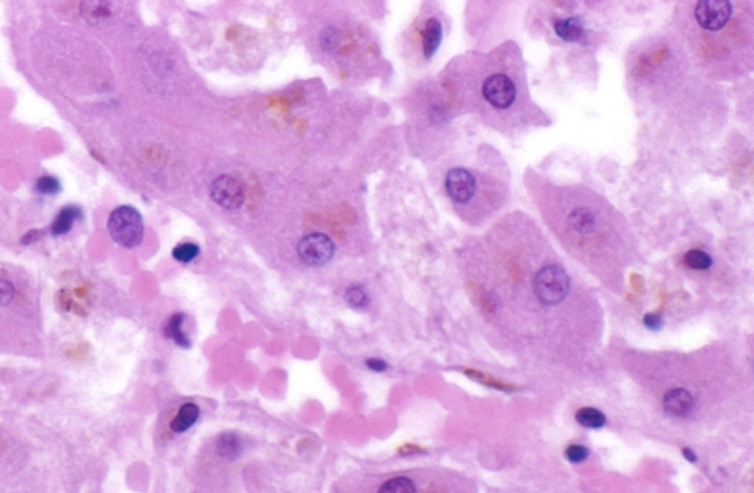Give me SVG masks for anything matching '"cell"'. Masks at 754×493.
Segmentation results:
<instances>
[{"mask_svg": "<svg viewBox=\"0 0 754 493\" xmlns=\"http://www.w3.org/2000/svg\"><path fill=\"white\" fill-rule=\"evenodd\" d=\"M644 324L647 329L657 331L663 327V318L657 316V314H647V316L644 317Z\"/></svg>", "mask_w": 754, "mask_h": 493, "instance_id": "obj_24", "label": "cell"}, {"mask_svg": "<svg viewBox=\"0 0 754 493\" xmlns=\"http://www.w3.org/2000/svg\"><path fill=\"white\" fill-rule=\"evenodd\" d=\"M588 449L583 445H570L566 449V457H568L570 463H582V461L588 458Z\"/></svg>", "mask_w": 754, "mask_h": 493, "instance_id": "obj_23", "label": "cell"}, {"mask_svg": "<svg viewBox=\"0 0 754 493\" xmlns=\"http://www.w3.org/2000/svg\"><path fill=\"white\" fill-rule=\"evenodd\" d=\"M15 287L10 281L0 278V307H8L14 300Z\"/></svg>", "mask_w": 754, "mask_h": 493, "instance_id": "obj_22", "label": "cell"}, {"mask_svg": "<svg viewBox=\"0 0 754 493\" xmlns=\"http://www.w3.org/2000/svg\"><path fill=\"white\" fill-rule=\"evenodd\" d=\"M108 233L114 243L124 249L138 248L144 234L143 217L134 206L121 205L115 208L108 218Z\"/></svg>", "mask_w": 754, "mask_h": 493, "instance_id": "obj_1", "label": "cell"}, {"mask_svg": "<svg viewBox=\"0 0 754 493\" xmlns=\"http://www.w3.org/2000/svg\"><path fill=\"white\" fill-rule=\"evenodd\" d=\"M211 197L214 202L226 209H237L244 205V186L232 175H222L211 184Z\"/></svg>", "mask_w": 754, "mask_h": 493, "instance_id": "obj_6", "label": "cell"}, {"mask_svg": "<svg viewBox=\"0 0 754 493\" xmlns=\"http://www.w3.org/2000/svg\"><path fill=\"white\" fill-rule=\"evenodd\" d=\"M217 454L224 459H236L242 454V440L235 433H223L217 439Z\"/></svg>", "mask_w": 754, "mask_h": 493, "instance_id": "obj_14", "label": "cell"}, {"mask_svg": "<svg viewBox=\"0 0 754 493\" xmlns=\"http://www.w3.org/2000/svg\"><path fill=\"white\" fill-rule=\"evenodd\" d=\"M199 415H201V408H199L195 402H186L179 408V413L175 414L173 421L170 423L171 432L180 435L187 432L188 428H192L195 423L197 421Z\"/></svg>", "mask_w": 754, "mask_h": 493, "instance_id": "obj_12", "label": "cell"}, {"mask_svg": "<svg viewBox=\"0 0 754 493\" xmlns=\"http://www.w3.org/2000/svg\"><path fill=\"white\" fill-rule=\"evenodd\" d=\"M345 300L354 309H365L369 307V295L360 285H352L345 293Z\"/></svg>", "mask_w": 754, "mask_h": 493, "instance_id": "obj_18", "label": "cell"}, {"mask_svg": "<svg viewBox=\"0 0 754 493\" xmlns=\"http://www.w3.org/2000/svg\"><path fill=\"white\" fill-rule=\"evenodd\" d=\"M41 237H43V230H30V232L25 233L23 236V239H21V245H24V246L33 245V243L39 242Z\"/></svg>", "mask_w": 754, "mask_h": 493, "instance_id": "obj_25", "label": "cell"}, {"mask_svg": "<svg viewBox=\"0 0 754 493\" xmlns=\"http://www.w3.org/2000/svg\"><path fill=\"white\" fill-rule=\"evenodd\" d=\"M377 493H416V485L408 477H394L385 481Z\"/></svg>", "mask_w": 754, "mask_h": 493, "instance_id": "obj_17", "label": "cell"}, {"mask_svg": "<svg viewBox=\"0 0 754 493\" xmlns=\"http://www.w3.org/2000/svg\"><path fill=\"white\" fill-rule=\"evenodd\" d=\"M365 364H367L369 370H371L374 373H385L387 369H389L387 362L380 360V358H370V360L365 361Z\"/></svg>", "mask_w": 754, "mask_h": 493, "instance_id": "obj_26", "label": "cell"}, {"mask_svg": "<svg viewBox=\"0 0 754 493\" xmlns=\"http://www.w3.org/2000/svg\"><path fill=\"white\" fill-rule=\"evenodd\" d=\"M568 223L574 233H586L594 227L595 215L592 211H590V209L579 208L570 212Z\"/></svg>", "mask_w": 754, "mask_h": 493, "instance_id": "obj_15", "label": "cell"}, {"mask_svg": "<svg viewBox=\"0 0 754 493\" xmlns=\"http://www.w3.org/2000/svg\"><path fill=\"white\" fill-rule=\"evenodd\" d=\"M685 262H687V265L689 268H693V270H709L711 267V264H713V261H711L710 255L706 254V252H703V250H698V249L688 250L687 255H685Z\"/></svg>", "mask_w": 754, "mask_h": 493, "instance_id": "obj_20", "label": "cell"}, {"mask_svg": "<svg viewBox=\"0 0 754 493\" xmlns=\"http://www.w3.org/2000/svg\"><path fill=\"white\" fill-rule=\"evenodd\" d=\"M482 93L486 102L497 109H507L516 100V86L504 74H494L485 80Z\"/></svg>", "mask_w": 754, "mask_h": 493, "instance_id": "obj_5", "label": "cell"}, {"mask_svg": "<svg viewBox=\"0 0 754 493\" xmlns=\"http://www.w3.org/2000/svg\"><path fill=\"white\" fill-rule=\"evenodd\" d=\"M184 324H186L184 314L182 312L173 314V316L169 318V321L165 322L164 334L166 339H170L173 343L179 346V348L188 349L192 346V340L188 339V336L184 330Z\"/></svg>", "mask_w": 754, "mask_h": 493, "instance_id": "obj_10", "label": "cell"}, {"mask_svg": "<svg viewBox=\"0 0 754 493\" xmlns=\"http://www.w3.org/2000/svg\"><path fill=\"white\" fill-rule=\"evenodd\" d=\"M442 24L439 23V19L431 18L426 23L424 31H423V54L424 58L431 59L441 46L442 41Z\"/></svg>", "mask_w": 754, "mask_h": 493, "instance_id": "obj_13", "label": "cell"}, {"mask_svg": "<svg viewBox=\"0 0 754 493\" xmlns=\"http://www.w3.org/2000/svg\"><path fill=\"white\" fill-rule=\"evenodd\" d=\"M682 454H684V457L689 461V463H696V461H697V455H696L689 448L682 449Z\"/></svg>", "mask_w": 754, "mask_h": 493, "instance_id": "obj_27", "label": "cell"}, {"mask_svg": "<svg viewBox=\"0 0 754 493\" xmlns=\"http://www.w3.org/2000/svg\"><path fill=\"white\" fill-rule=\"evenodd\" d=\"M694 15L701 28L719 31L728 24L732 15V5L728 0H700Z\"/></svg>", "mask_w": 754, "mask_h": 493, "instance_id": "obj_4", "label": "cell"}, {"mask_svg": "<svg viewBox=\"0 0 754 493\" xmlns=\"http://www.w3.org/2000/svg\"><path fill=\"white\" fill-rule=\"evenodd\" d=\"M83 219V209L77 205H67L61 209L50 226V233L54 236H64L74 228L76 223Z\"/></svg>", "mask_w": 754, "mask_h": 493, "instance_id": "obj_9", "label": "cell"}, {"mask_svg": "<svg viewBox=\"0 0 754 493\" xmlns=\"http://www.w3.org/2000/svg\"><path fill=\"white\" fill-rule=\"evenodd\" d=\"M570 290V278L559 265H547L541 268L533 278V292L543 305H557L568 296Z\"/></svg>", "mask_w": 754, "mask_h": 493, "instance_id": "obj_2", "label": "cell"}, {"mask_svg": "<svg viewBox=\"0 0 754 493\" xmlns=\"http://www.w3.org/2000/svg\"><path fill=\"white\" fill-rule=\"evenodd\" d=\"M576 419L586 428H600L605 424V415L595 408H582L576 413Z\"/></svg>", "mask_w": 754, "mask_h": 493, "instance_id": "obj_16", "label": "cell"}, {"mask_svg": "<svg viewBox=\"0 0 754 493\" xmlns=\"http://www.w3.org/2000/svg\"><path fill=\"white\" fill-rule=\"evenodd\" d=\"M448 196L457 204H466L476 193V178L466 168H453L445 178Z\"/></svg>", "mask_w": 754, "mask_h": 493, "instance_id": "obj_7", "label": "cell"}, {"mask_svg": "<svg viewBox=\"0 0 754 493\" xmlns=\"http://www.w3.org/2000/svg\"><path fill=\"white\" fill-rule=\"evenodd\" d=\"M334 245L321 233L308 234L298 243V256L308 267H323L333 258Z\"/></svg>", "mask_w": 754, "mask_h": 493, "instance_id": "obj_3", "label": "cell"}, {"mask_svg": "<svg viewBox=\"0 0 754 493\" xmlns=\"http://www.w3.org/2000/svg\"><path fill=\"white\" fill-rule=\"evenodd\" d=\"M665 411L674 417H687L694 408V397L685 389L669 391L663 397Z\"/></svg>", "mask_w": 754, "mask_h": 493, "instance_id": "obj_8", "label": "cell"}, {"mask_svg": "<svg viewBox=\"0 0 754 493\" xmlns=\"http://www.w3.org/2000/svg\"><path fill=\"white\" fill-rule=\"evenodd\" d=\"M554 30L557 36L569 43H582L585 40V28L582 21L576 17L559 19L554 23Z\"/></svg>", "mask_w": 754, "mask_h": 493, "instance_id": "obj_11", "label": "cell"}, {"mask_svg": "<svg viewBox=\"0 0 754 493\" xmlns=\"http://www.w3.org/2000/svg\"><path fill=\"white\" fill-rule=\"evenodd\" d=\"M199 254H201V249H199L196 243H191V242L180 243L173 249V258L175 261L182 262V264H191L192 261H195L199 256Z\"/></svg>", "mask_w": 754, "mask_h": 493, "instance_id": "obj_19", "label": "cell"}, {"mask_svg": "<svg viewBox=\"0 0 754 493\" xmlns=\"http://www.w3.org/2000/svg\"><path fill=\"white\" fill-rule=\"evenodd\" d=\"M36 190L45 196H55L62 190L61 182L54 175H41L34 184Z\"/></svg>", "mask_w": 754, "mask_h": 493, "instance_id": "obj_21", "label": "cell"}]
</instances>
